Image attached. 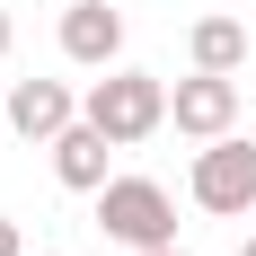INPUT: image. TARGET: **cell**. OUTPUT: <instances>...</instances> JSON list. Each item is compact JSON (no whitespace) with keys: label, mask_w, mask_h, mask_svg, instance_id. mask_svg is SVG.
<instances>
[{"label":"cell","mask_w":256,"mask_h":256,"mask_svg":"<svg viewBox=\"0 0 256 256\" xmlns=\"http://www.w3.org/2000/svg\"><path fill=\"white\" fill-rule=\"evenodd\" d=\"M98 230L115 238V248H168L177 238V204H168V186L159 177H106L98 186Z\"/></svg>","instance_id":"obj_1"},{"label":"cell","mask_w":256,"mask_h":256,"mask_svg":"<svg viewBox=\"0 0 256 256\" xmlns=\"http://www.w3.org/2000/svg\"><path fill=\"white\" fill-rule=\"evenodd\" d=\"M80 115H88V124H106L115 132V142H150L159 124H168V80L159 71H106L98 88H88V106H80Z\"/></svg>","instance_id":"obj_2"},{"label":"cell","mask_w":256,"mask_h":256,"mask_svg":"<svg viewBox=\"0 0 256 256\" xmlns=\"http://www.w3.org/2000/svg\"><path fill=\"white\" fill-rule=\"evenodd\" d=\"M194 204L221 212V221L256 212V142L221 132V142H204V150H194Z\"/></svg>","instance_id":"obj_3"},{"label":"cell","mask_w":256,"mask_h":256,"mask_svg":"<svg viewBox=\"0 0 256 256\" xmlns=\"http://www.w3.org/2000/svg\"><path fill=\"white\" fill-rule=\"evenodd\" d=\"M168 124L186 132V142H221V132L238 124V71H194L168 88Z\"/></svg>","instance_id":"obj_4"},{"label":"cell","mask_w":256,"mask_h":256,"mask_svg":"<svg viewBox=\"0 0 256 256\" xmlns=\"http://www.w3.org/2000/svg\"><path fill=\"white\" fill-rule=\"evenodd\" d=\"M115 53H124V9H115V0H71V9H62V62L115 71Z\"/></svg>","instance_id":"obj_5"},{"label":"cell","mask_w":256,"mask_h":256,"mask_svg":"<svg viewBox=\"0 0 256 256\" xmlns=\"http://www.w3.org/2000/svg\"><path fill=\"white\" fill-rule=\"evenodd\" d=\"M44 150H53V177L71 186V194H98V186H106V159L124 150V142H115L106 124H88V115H80V124H62V132H53Z\"/></svg>","instance_id":"obj_6"},{"label":"cell","mask_w":256,"mask_h":256,"mask_svg":"<svg viewBox=\"0 0 256 256\" xmlns=\"http://www.w3.org/2000/svg\"><path fill=\"white\" fill-rule=\"evenodd\" d=\"M0 115H9V132H18V142H53L62 124H80V106H71V88H62V80H18V88L0 98Z\"/></svg>","instance_id":"obj_7"},{"label":"cell","mask_w":256,"mask_h":256,"mask_svg":"<svg viewBox=\"0 0 256 256\" xmlns=\"http://www.w3.org/2000/svg\"><path fill=\"white\" fill-rule=\"evenodd\" d=\"M186 53H194V71H238V62H248V26L238 18H194Z\"/></svg>","instance_id":"obj_8"},{"label":"cell","mask_w":256,"mask_h":256,"mask_svg":"<svg viewBox=\"0 0 256 256\" xmlns=\"http://www.w3.org/2000/svg\"><path fill=\"white\" fill-rule=\"evenodd\" d=\"M0 256H26V248H18V221H0Z\"/></svg>","instance_id":"obj_9"},{"label":"cell","mask_w":256,"mask_h":256,"mask_svg":"<svg viewBox=\"0 0 256 256\" xmlns=\"http://www.w3.org/2000/svg\"><path fill=\"white\" fill-rule=\"evenodd\" d=\"M0 62H9V9H0Z\"/></svg>","instance_id":"obj_10"},{"label":"cell","mask_w":256,"mask_h":256,"mask_svg":"<svg viewBox=\"0 0 256 256\" xmlns=\"http://www.w3.org/2000/svg\"><path fill=\"white\" fill-rule=\"evenodd\" d=\"M142 256H186V248H177V238H168V248H142Z\"/></svg>","instance_id":"obj_11"},{"label":"cell","mask_w":256,"mask_h":256,"mask_svg":"<svg viewBox=\"0 0 256 256\" xmlns=\"http://www.w3.org/2000/svg\"><path fill=\"white\" fill-rule=\"evenodd\" d=\"M238 256H256V238H248V248H238Z\"/></svg>","instance_id":"obj_12"}]
</instances>
